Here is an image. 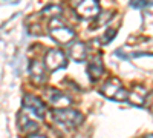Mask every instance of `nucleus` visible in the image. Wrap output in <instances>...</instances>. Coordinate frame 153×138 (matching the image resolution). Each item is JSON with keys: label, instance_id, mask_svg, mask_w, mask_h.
<instances>
[{"label": "nucleus", "instance_id": "1", "mask_svg": "<svg viewBox=\"0 0 153 138\" xmlns=\"http://www.w3.org/2000/svg\"><path fill=\"white\" fill-rule=\"evenodd\" d=\"M49 34L60 45H69L75 39V32L68 26V25L63 23L58 17L51 19V22H49Z\"/></svg>", "mask_w": 153, "mask_h": 138}, {"label": "nucleus", "instance_id": "2", "mask_svg": "<svg viewBox=\"0 0 153 138\" xmlns=\"http://www.w3.org/2000/svg\"><path fill=\"white\" fill-rule=\"evenodd\" d=\"M101 95H104L109 100H113V101H126L129 100V91L123 86L120 78H109L103 87L100 89Z\"/></svg>", "mask_w": 153, "mask_h": 138}, {"label": "nucleus", "instance_id": "3", "mask_svg": "<svg viewBox=\"0 0 153 138\" xmlns=\"http://www.w3.org/2000/svg\"><path fill=\"white\" fill-rule=\"evenodd\" d=\"M52 117H54V120L58 124H61V126H65V128H69V129L78 128L80 124L83 123V120H84L81 112L75 110V109H71V107H66V109H54Z\"/></svg>", "mask_w": 153, "mask_h": 138}, {"label": "nucleus", "instance_id": "4", "mask_svg": "<svg viewBox=\"0 0 153 138\" xmlns=\"http://www.w3.org/2000/svg\"><path fill=\"white\" fill-rule=\"evenodd\" d=\"M100 2L98 0H78L75 3V14L83 20L97 19L100 16Z\"/></svg>", "mask_w": 153, "mask_h": 138}, {"label": "nucleus", "instance_id": "5", "mask_svg": "<svg viewBox=\"0 0 153 138\" xmlns=\"http://www.w3.org/2000/svg\"><path fill=\"white\" fill-rule=\"evenodd\" d=\"M45 98L54 109H66V107H71L72 104V98L66 95L65 92H61L60 89H55V87L45 89Z\"/></svg>", "mask_w": 153, "mask_h": 138}, {"label": "nucleus", "instance_id": "6", "mask_svg": "<svg viewBox=\"0 0 153 138\" xmlns=\"http://www.w3.org/2000/svg\"><path fill=\"white\" fill-rule=\"evenodd\" d=\"M45 66L49 72H55L58 69H63L66 68L68 65V60H66V55L63 54L60 49H49L45 55Z\"/></svg>", "mask_w": 153, "mask_h": 138}, {"label": "nucleus", "instance_id": "7", "mask_svg": "<svg viewBox=\"0 0 153 138\" xmlns=\"http://www.w3.org/2000/svg\"><path fill=\"white\" fill-rule=\"evenodd\" d=\"M22 104H23V109H25V110H29L31 114H34L37 118H43L45 114H46L45 103H43L38 97H35V95L26 94V95L23 97Z\"/></svg>", "mask_w": 153, "mask_h": 138}, {"label": "nucleus", "instance_id": "8", "mask_svg": "<svg viewBox=\"0 0 153 138\" xmlns=\"http://www.w3.org/2000/svg\"><path fill=\"white\" fill-rule=\"evenodd\" d=\"M17 124H19V129L25 135H31V134H35L38 131V123L34 118H31L26 114V110H25V109L19 112V115H17Z\"/></svg>", "mask_w": 153, "mask_h": 138}, {"label": "nucleus", "instance_id": "9", "mask_svg": "<svg viewBox=\"0 0 153 138\" xmlns=\"http://www.w3.org/2000/svg\"><path fill=\"white\" fill-rule=\"evenodd\" d=\"M29 75H31V80L35 84H43L48 78V69H46L43 61L32 60L29 65Z\"/></svg>", "mask_w": 153, "mask_h": 138}, {"label": "nucleus", "instance_id": "10", "mask_svg": "<svg viewBox=\"0 0 153 138\" xmlns=\"http://www.w3.org/2000/svg\"><path fill=\"white\" fill-rule=\"evenodd\" d=\"M104 74V65H103V60H101V55L94 57L87 65V75L92 81H98Z\"/></svg>", "mask_w": 153, "mask_h": 138}, {"label": "nucleus", "instance_id": "11", "mask_svg": "<svg viewBox=\"0 0 153 138\" xmlns=\"http://www.w3.org/2000/svg\"><path fill=\"white\" fill-rule=\"evenodd\" d=\"M147 95H149V92H147L146 87L141 86V84H136L129 92V101L133 106H144L146 100H147Z\"/></svg>", "mask_w": 153, "mask_h": 138}, {"label": "nucleus", "instance_id": "12", "mask_svg": "<svg viewBox=\"0 0 153 138\" xmlns=\"http://www.w3.org/2000/svg\"><path fill=\"white\" fill-rule=\"evenodd\" d=\"M69 57L76 61V63H80V61H84L86 57H87V48L83 42H74L71 43L69 46Z\"/></svg>", "mask_w": 153, "mask_h": 138}, {"label": "nucleus", "instance_id": "13", "mask_svg": "<svg viewBox=\"0 0 153 138\" xmlns=\"http://www.w3.org/2000/svg\"><path fill=\"white\" fill-rule=\"evenodd\" d=\"M60 14H61V8L58 5H48L46 8L42 9V16L43 17L55 19V17H60Z\"/></svg>", "mask_w": 153, "mask_h": 138}, {"label": "nucleus", "instance_id": "14", "mask_svg": "<svg viewBox=\"0 0 153 138\" xmlns=\"http://www.w3.org/2000/svg\"><path fill=\"white\" fill-rule=\"evenodd\" d=\"M112 16H113V12H112V11H107V12H106V16H103V14L100 12V16L97 17L98 20L95 22L94 26H91V29H97V28H100V26H103L104 23H107V22H109V19H110Z\"/></svg>", "mask_w": 153, "mask_h": 138}, {"label": "nucleus", "instance_id": "15", "mask_svg": "<svg viewBox=\"0 0 153 138\" xmlns=\"http://www.w3.org/2000/svg\"><path fill=\"white\" fill-rule=\"evenodd\" d=\"M150 5H153V0H132L130 2L132 8H146Z\"/></svg>", "mask_w": 153, "mask_h": 138}, {"label": "nucleus", "instance_id": "16", "mask_svg": "<svg viewBox=\"0 0 153 138\" xmlns=\"http://www.w3.org/2000/svg\"><path fill=\"white\" fill-rule=\"evenodd\" d=\"M115 34H117V29H115V28L107 29L106 34H104V37L101 39V43H103V45H107L109 42H112V40H113V37H115Z\"/></svg>", "mask_w": 153, "mask_h": 138}, {"label": "nucleus", "instance_id": "17", "mask_svg": "<svg viewBox=\"0 0 153 138\" xmlns=\"http://www.w3.org/2000/svg\"><path fill=\"white\" fill-rule=\"evenodd\" d=\"M28 138H48V137H45V135H42V134H31V135H28Z\"/></svg>", "mask_w": 153, "mask_h": 138}, {"label": "nucleus", "instance_id": "18", "mask_svg": "<svg viewBox=\"0 0 153 138\" xmlns=\"http://www.w3.org/2000/svg\"><path fill=\"white\" fill-rule=\"evenodd\" d=\"M19 0H0V3H16Z\"/></svg>", "mask_w": 153, "mask_h": 138}, {"label": "nucleus", "instance_id": "19", "mask_svg": "<svg viewBox=\"0 0 153 138\" xmlns=\"http://www.w3.org/2000/svg\"><path fill=\"white\" fill-rule=\"evenodd\" d=\"M143 138H153V134H147V135H144Z\"/></svg>", "mask_w": 153, "mask_h": 138}]
</instances>
